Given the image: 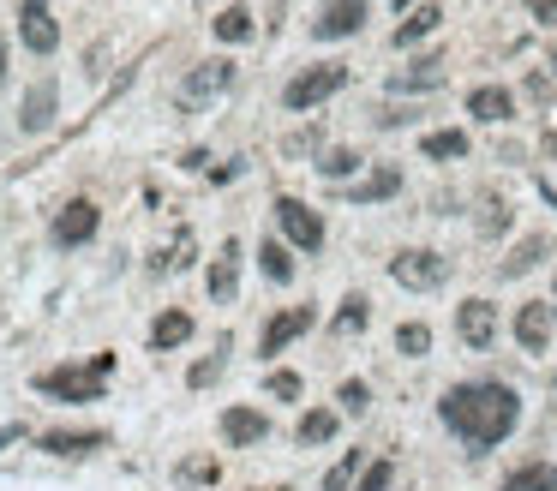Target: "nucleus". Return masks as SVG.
Instances as JSON below:
<instances>
[{"instance_id": "nucleus-2", "label": "nucleus", "mask_w": 557, "mask_h": 491, "mask_svg": "<svg viewBox=\"0 0 557 491\" xmlns=\"http://www.w3.org/2000/svg\"><path fill=\"white\" fill-rule=\"evenodd\" d=\"M114 372V354H96L84 372L78 366H60V372H42L36 390L42 396H60V402H102V378Z\"/></svg>"}, {"instance_id": "nucleus-22", "label": "nucleus", "mask_w": 557, "mask_h": 491, "mask_svg": "<svg viewBox=\"0 0 557 491\" xmlns=\"http://www.w3.org/2000/svg\"><path fill=\"white\" fill-rule=\"evenodd\" d=\"M420 156L456 162V156H468V132H426V138H420Z\"/></svg>"}, {"instance_id": "nucleus-27", "label": "nucleus", "mask_w": 557, "mask_h": 491, "mask_svg": "<svg viewBox=\"0 0 557 491\" xmlns=\"http://www.w3.org/2000/svg\"><path fill=\"white\" fill-rule=\"evenodd\" d=\"M360 468H366V450H348V456H342V462H336V468L324 474V491H348Z\"/></svg>"}, {"instance_id": "nucleus-24", "label": "nucleus", "mask_w": 557, "mask_h": 491, "mask_svg": "<svg viewBox=\"0 0 557 491\" xmlns=\"http://www.w3.org/2000/svg\"><path fill=\"white\" fill-rule=\"evenodd\" d=\"M546 246H552L546 234H534V240H522V246H516L510 258H504V276H528V270H534V264L546 258Z\"/></svg>"}, {"instance_id": "nucleus-14", "label": "nucleus", "mask_w": 557, "mask_h": 491, "mask_svg": "<svg viewBox=\"0 0 557 491\" xmlns=\"http://www.w3.org/2000/svg\"><path fill=\"white\" fill-rule=\"evenodd\" d=\"M18 126H24V132H48V126H54V78H42V84H30V90H24Z\"/></svg>"}, {"instance_id": "nucleus-38", "label": "nucleus", "mask_w": 557, "mask_h": 491, "mask_svg": "<svg viewBox=\"0 0 557 491\" xmlns=\"http://www.w3.org/2000/svg\"><path fill=\"white\" fill-rule=\"evenodd\" d=\"M12 438H18V426H0V450H6V444H12Z\"/></svg>"}, {"instance_id": "nucleus-33", "label": "nucleus", "mask_w": 557, "mask_h": 491, "mask_svg": "<svg viewBox=\"0 0 557 491\" xmlns=\"http://www.w3.org/2000/svg\"><path fill=\"white\" fill-rule=\"evenodd\" d=\"M318 168H324L330 180H342V174H354V168H360V156H354V150H330V156H324Z\"/></svg>"}, {"instance_id": "nucleus-40", "label": "nucleus", "mask_w": 557, "mask_h": 491, "mask_svg": "<svg viewBox=\"0 0 557 491\" xmlns=\"http://www.w3.org/2000/svg\"><path fill=\"white\" fill-rule=\"evenodd\" d=\"M396 6H408V0H396Z\"/></svg>"}, {"instance_id": "nucleus-37", "label": "nucleus", "mask_w": 557, "mask_h": 491, "mask_svg": "<svg viewBox=\"0 0 557 491\" xmlns=\"http://www.w3.org/2000/svg\"><path fill=\"white\" fill-rule=\"evenodd\" d=\"M180 474H186V480H216V462H186Z\"/></svg>"}, {"instance_id": "nucleus-30", "label": "nucleus", "mask_w": 557, "mask_h": 491, "mask_svg": "<svg viewBox=\"0 0 557 491\" xmlns=\"http://www.w3.org/2000/svg\"><path fill=\"white\" fill-rule=\"evenodd\" d=\"M396 348L420 360V354H432V330H426V324H402V330H396Z\"/></svg>"}, {"instance_id": "nucleus-21", "label": "nucleus", "mask_w": 557, "mask_h": 491, "mask_svg": "<svg viewBox=\"0 0 557 491\" xmlns=\"http://www.w3.org/2000/svg\"><path fill=\"white\" fill-rule=\"evenodd\" d=\"M438 24H444V12H438V6H420L414 18H402V24H396V48H414V42H420V36H432Z\"/></svg>"}, {"instance_id": "nucleus-20", "label": "nucleus", "mask_w": 557, "mask_h": 491, "mask_svg": "<svg viewBox=\"0 0 557 491\" xmlns=\"http://www.w3.org/2000/svg\"><path fill=\"white\" fill-rule=\"evenodd\" d=\"M186 336H192V318H186V312H162V318L150 324V348H156V354H168V348H180Z\"/></svg>"}, {"instance_id": "nucleus-39", "label": "nucleus", "mask_w": 557, "mask_h": 491, "mask_svg": "<svg viewBox=\"0 0 557 491\" xmlns=\"http://www.w3.org/2000/svg\"><path fill=\"white\" fill-rule=\"evenodd\" d=\"M0 78H6V36H0Z\"/></svg>"}, {"instance_id": "nucleus-26", "label": "nucleus", "mask_w": 557, "mask_h": 491, "mask_svg": "<svg viewBox=\"0 0 557 491\" xmlns=\"http://www.w3.org/2000/svg\"><path fill=\"white\" fill-rule=\"evenodd\" d=\"M294 438H300V444H330V438H336V414H330V408H318V414H300Z\"/></svg>"}, {"instance_id": "nucleus-7", "label": "nucleus", "mask_w": 557, "mask_h": 491, "mask_svg": "<svg viewBox=\"0 0 557 491\" xmlns=\"http://www.w3.org/2000/svg\"><path fill=\"white\" fill-rule=\"evenodd\" d=\"M390 276H396L402 288H438V282L450 276V258H444V252H402V258L390 264Z\"/></svg>"}, {"instance_id": "nucleus-6", "label": "nucleus", "mask_w": 557, "mask_h": 491, "mask_svg": "<svg viewBox=\"0 0 557 491\" xmlns=\"http://www.w3.org/2000/svg\"><path fill=\"white\" fill-rule=\"evenodd\" d=\"M276 222H282V234H288L300 252H318V246H324V222H318L300 198H276Z\"/></svg>"}, {"instance_id": "nucleus-41", "label": "nucleus", "mask_w": 557, "mask_h": 491, "mask_svg": "<svg viewBox=\"0 0 557 491\" xmlns=\"http://www.w3.org/2000/svg\"><path fill=\"white\" fill-rule=\"evenodd\" d=\"M276 491H288V486H276Z\"/></svg>"}, {"instance_id": "nucleus-9", "label": "nucleus", "mask_w": 557, "mask_h": 491, "mask_svg": "<svg viewBox=\"0 0 557 491\" xmlns=\"http://www.w3.org/2000/svg\"><path fill=\"white\" fill-rule=\"evenodd\" d=\"M456 336H462L468 348H492V336H498V306H492V300H462Z\"/></svg>"}, {"instance_id": "nucleus-25", "label": "nucleus", "mask_w": 557, "mask_h": 491, "mask_svg": "<svg viewBox=\"0 0 557 491\" xmlns=\"http://www.w3.org/2000/svg\"><path fill=\"white\" fill-rule=\"evenodd\" d=\"M258 264H264L270 282H294V258H288L282 240H264V246H258Z\"/></svg>"}, {"instance_id": "nucleus-36", "label": "nucleus", "mask_w": 557, "mask_h": 491, "mask_svg": "<svg viewBox=\"0 0 557 491\" xmlns=\"http://www.w3.org/2000/svg\"><path fill=\"white\" fill-rule=\"evenodd\" d=\"M528 12H534L540 24H557V0H528Z\"/></svg>"}, {"instance_id": "nucleus-5", "label": "nucleus", "mask_w": 557, "mask_h": 491, "mask_svg": "<svg viewBox=\"0 0 557 491\" xmlns=\"http://www.w3.org/2000/svg\"><path fill=\"white\" fill-rule=\"evenodd\" d=\"M18 36H24L30 54H54V48H60V24H54L48 0H24V6H18Z\"/></svg>"}, {"instance_id": "nucleus-15", "label": "nucleus", "mask_w": 557, "mask_h": 491, "mask_svg": "<svg viewBox=\"0 0 557 491\" xmlns=\"http://www.w3.org/2000/svg\"><path fill=\"white\" fill-rule=\"evenodd\" d=\"M210 300H234V288H240V240H222V258L210 264Z\"/></svg>"}, {"instance_id": "nucleus-8", "label": "nucleus", "mask_w": 557, "mask_h": 491, "mask_svg": "<svg viewBox=\"0 0 557 491\" xmlns=\"http://www.w3.org/2000/svg\"><path fill=\"white\" fill-rule=\"evenodd\" d=\"M96 228H102V210H96L90 198H72V204L54 216V240H60V246H84Z\"/></svg>"}, {"instance_id": "nucleus-35", "label": "nucleus", "mask_w": 557, "mask_h": 491, "mask_svg": "<svg viewBox=\"0 0 557 491\" xmlns=\"http://www.w3.org/2000/svg\"><path fill=\"white\" fill-rule=\"evenodd\" d=\"M222 354H228V348H222ZM222 354H210V360H198V366H192V390H204V384L222 372Z\"/></svg>"}, {"instance_id": "nucleus-17", "label": "nucleus", "mask_w": 557, "mask_h": 491, "mask_svg": "<svg viewBox=\"0 0 557 491\" xmlns=\"http://www.w3.org/2000/svg\"><path fill=\"white\" fill-rule=\"evenodd\" d=\"M396 192H402V168H378V174H366L360 186H348L354 204H384V198H396Z\"/></svg>"}, {"instance_id": "nucleus-1", "label": "nucleus", "mask_w": 557, "mask_h": 491, "mask_svg": "<svg viewBox=\"0 0 557 491\" xmlns=\"http://www.w3.org/2000/svg\"><path fill=\"white\" fill-rule=\"evenodd\" d=\"M438 414H444V426H450L462 444L492 450V444H504V438L516 432L522 396H516L510 384H450L444 402H438Z\"/></svg>"}, {"instance_id": "nucleus-29", "label": "nucleus", "mask_w": 557, "mask_h": 491, "mask_svg": "<svg viewBox=\"0 0 557 491\" xmlns=\"http://www.w3.org/2000/svg\"><path fill=\"white\" fill-rule=\"evenodd\" d=\"M366 318H372L366 294H348V300H342V312H336V330H366Z\"/></svg>"}, {"instance_id": "nucleus-31", "label": "nucleus", "mask_w": 557, "mask_h": 491, "mask_svg": "<svg viewBox=\"0 0 557 491\" xmlns=\"http://www.w3.org/2000/svg\"><path fill=\"white\" fill-rule=\"evenodd\" d=\"M366 408H372V390H366L360 378H348V384H342V414H366Z\"/></svg>"}, {"instance_id": "nucleus-3", "label": "nucleus", "mask_w": 557, "mask_h": 491, "mask_svg": "<svg viewBox=\"0 0 557 491\" xmlns=\"http://www.w3.org/2000/svg\"><path fill=\"white\" fill-rule=\"evenodd\" d=\"M342 84H348V66H336V60H324V66H306V72H300V78H294V84L282 90V102H288V108L300 114V108H318L324 96H336Z\"/></svg>"}, {"instance_id": "nucleus-13", "label": "nucleus", "mask_w": 557, "mask_h": 491, "mask_svg": "<svg viewBox=\"0 0 557 491\" xmlns=\"http://www.w3.org/2000/svg\"><path fill=\"white\" fill-rule=\"evenodd\" d=\"M222 438H228L234 450L264 444V438H270V420H264L258 408H228V414H222Z\"/></svg>"}, {"instance_id": "nucleus-28", "label": "nucleus", "mask_w": 557, "mask_h": 491, "mask_svg": "<svg viewBox=\"0 0 557 491\" xmlns=\"http://www.w3.org/2000/svg\"><path fill=\"white\" fill-rule=\"evenodd\" d=\"M216 36H222V42H246V36H252V12H246V6H228V12L216 18Z\"/></svg>"}, {"instance_id": "nucleus-19", "label": "nucleus", "mask_w": 557, "mask_h": 491, "mask_svg": "<svg viewBox=\"0 0 557 491\" xmlns=\"http://www.w3.org/2000/svg\"><path fill=\"white\" fill-rule=\"evenodd\" d=\"M504 491H557V468L552 462H522L504 474Z\"/></svg>"}, {"instance_id": "nucleus-34", "label": "nucleus", "mask_w": 557, "mask_h": 491, "mask_svg": "<svg viewBox=\"0 0 557 491\" xmlns=\"http://www.w3.org/2000/svg\"><path fill=\"white\" fill-rule=\"evenodd\" d=\"M270 396L276 402H294L300 396V372H270Z\"/></svg>"}, {"instance_id": "nucleus-10", "label": "nucleus", "mask_w": 557, "mask_h": 491, "mask_svg": "<svg viewBox=\"0 0 557 491\" xmlns=\"http://www.w3.org/2000/svg\"><path fill=\"white\" fill-rule=\"evenodd\" d=\"M312 324H318V312H312V306H288V312H276V318L264 324V336H258V348H264V354H282V348H288L294 336H306Z\"/></svg>"}, {"instance_id": "nucleus-12", "label": "nucleus", "mask_w": 557, "mask_h": 491, "mask_svg": "<svg viewBox=\"0 0 557 491\" xmlns=\"http://www.w3.org/2000/svg\"><path fill=\"white\" fill-rule=\"evenodd\" d=\"M516 342H522L528 354H546V348H552V306H546V300H528V306L516 312Z\"/></svg>"}, {"instance_id": "nucleus-16", "label": "nucleus", "mask_w": 557, "mask_h": 491, "mask_svg": "<svg viewBox=\"0 0 557 491\" xmlns=\"http://www.w3.org/2000/svg\"><path fill=\"white\" fill-rule=\"evenodd\" d=\"M468 114L498 126V120H510V114H516V102H510V90H504V84H480V90L468 96Z\"/></svg>"}, {"instance_id": "nucleus-4", "label": "nucleus", "mask_w": 557, "mask_h": 491, "mask_svg": "<svg viewBox=\"0 0 557 491\" xmlns=\"http://www.w3.org/2000/svg\"><path fill=\"white\" fill-rule=\"evenodd\" d=\"M234 84V60H204L180 78V108H204L210 96H222Z\"/></svg>"}, {"instance_id": "nucleus-32", "label": "nucleus", "mask_w": 557, "mask_h": 491, "mask_svg": "<svg viewBox=\"0 0 557 491\" xmlns=\"http://www.w3.org/2000/svg\"><path fill=\"white\" fill-rule=\"evenodd\" d=\"M390 480H396V462H372V468L360 474V486H354V491H390Z\"/></svg>"}, {"instance_id": "nucleus-18", "label": "nucleus", "mask_w": 557, "mask_h": 491, "mask_svg": "<svg viewBox=\"0 0 557 491\" xmlns=\"http://www.w3.org/2000/svg\"><path fill=\"white\" fill-rule=\"evenodd\" d=\"M438 84H444V60H414L408 72H396V78H390V90H396V96H408V90H438Z\"/></svg>"}, {"instance_id": "nucleus-23", "label": "nucleus", "mask_w": 557, "mask_h": 491, "mask_svg": "<svg viewBox=\"0 0 557 491\" xmlns=\"http://www.w3.org/2000/svg\"><path fill=\"white\" fill-rule=\"evenodd\" d=\"M96 444H108V438H102V432H48V438H42L48 456H84V450H96Z\"/></svg>"}, {"instance_id": "nucleus-11", "label": "nucleus", "mask_w": 557, "mask_h": 491, "mask_svg": "<svg viewBox=\"0 0 557 491\" xmlns=\"http://www.w3.org/2000/svg\"><path fill=\"white\" fill-rule=\"evenodd\" d=\"M360 24H366V0H330V6L318 12L312 36H318V42H342V36H354Z\"/></svg>"}]
</instances>
